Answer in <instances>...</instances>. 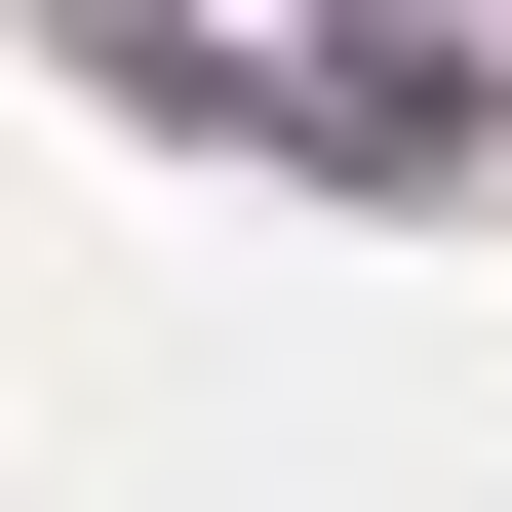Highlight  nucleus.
<instances>
[]
</instances>
